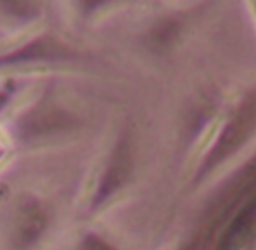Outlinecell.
<instances>
[{
    "instance_id": "6da1fadb",
    "label": "cell",
    "mask_w": 256,
    "mask_h": 250,
    "mask_svg": "<svg viewBox=\"0 0 256 250\" xmlns=\"http://www.w3.org/2000/svg\"><path fill=\"white\" fill-rule=\"evenodd\" d=\"M9 100H11V93L6 91V89H2V91H0V112L6 109V105L9 103Z\"/></svg>"
}]
</instances>
